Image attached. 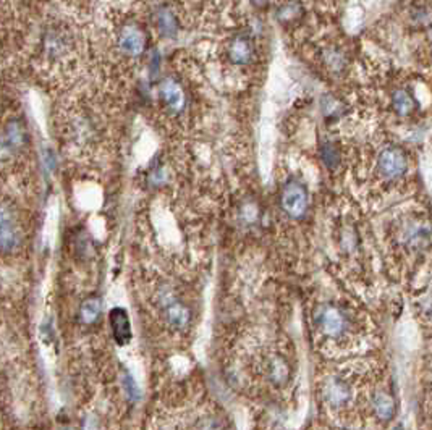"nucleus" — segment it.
Returning <instances> with one entry per match:
<instances>
[{
  "mask_svg": "<svg viewBox=\"0 0 432 430\" xmlns=\"http://www.w3.org/2000/svg\"><path fill=\"white\" fill-rule=\"evenodd\" d=\"M26 146V130L20 120L8 122L0 131V164L12 162Z\"/></svg>",
  "mask_w": 432,
  "mask_h": 430,
  "instance_id": "5",
  "label": "nucleus"
},
{
  "mask_svg": "<svg viewBox=\"0 0 432 430\" xmlns=\"http://www.w3.org/2000/svg\"><path fill=\"white\" fill-rule=\"evenodd\" d=\"M325 400L334 408H340L352 400V390L345 380L330 379L327 382V389H325Z\"/></svg>",
  "mask_w": 432,
  "mask_h": 430,
  "instance_id": "14",
  "label": "nucleus"
},
{
  "mask_svg": "<svg viewBox=\"0 0 432 430\" xmlns=\"http://www.w3.org/2000/svg\"><path fill=\"white\" fill-rule=\"evenodd\" d=\"M122 385H123L125 393H127L128 396V400H132V401L141 400V390H139V386L136 384V380L133 379V375L127 371H123V374H122Z\"/></svg>",
  "mask_w": 432,
  "mask_h": 430,
  "instance_id": "20",
  "label": "nucleus"
},
{
  "mask_svg": "<svg viewBox=\"0 0 432 430\" xmlns=\"http://www.w3.org/2000/svg\"><path fill=\"white\" fill-rule=\"evenodd\" d=\"M154 25L161 35L165 37H174L180 30L179 17L167 6H162L154 12Z\"/></svg>",
  "mask_w": 432,
  "mask_h": 430,
  "instance_id": "13",
  "label": "nucleus"
},
{
  "mask_svg": "<svg viewBox=\"0 0 432 430\" xmlns=\"http://www.w3.org/2000/svg\"><path fill=\"white\" fill-rule=\"evenodd\" d=\"M66 47H69V41H66L64 31L51 30L44 36V52L49 57H52V59L64 55Z\"/></svg>",
  "mask_w": 432,
  "mask_h": 430,
  "instance_id": "15",
  "label": "nucleus"
},
{
  "mask_svg": "<svg viewBox=\"0 0 432 430\" xmlns=\"http://www.w3.org/2000/svg\"><path fill=\"white\" fill-rule=\"evenodd\" d=\"M278 204L283 214L291 221H301L309 209V194L306 186L298 180H288L282 186Z\"/></svg>",
  "mask_w": 432,
  "mask_h": 430,
  "instance_id": "4",
  "label": "nucleus"
},
{
  "mask_svg": "<svg viewBox=\"0 0 432 430\" xmlns=\"http://www.w3.org/2000/svg\"><path fill=\"white\" fill-rule=\"evenodd\" d=\"M109 322L115 342L118 345H127L132 340V322H129L127 310L123 308H114L109 314Z\"/></svg>",
  "mask_w": 432,
  "mask_h": 430,
  "instance_id": "11",
  "label": "nucleus"
},
{
  "mask_svg": "<svg viewBox=\"0 0 432 430\" xmlns=\"http://www.w3.org/2000/svg\"><path fill=\"white\" fill-rule=\"evenodd\" d=\"M161 303L162 310H164L167 324L174 328V330H185L190 326L191 312L186 306L172 295V291L164 290L161 291Z\"/></svg>",
  "mask_w": 432,
  "mask_h": 430,
  "instance_id": "9",
  "label": "nucleus"
},
{
  "mask_svg": "<svg viewBox=\"0 0 432 430\" xmlns=\"http://www.w3.org/2000/svg\"><path fill=\"white\" fill-rule=\"evenodd\" d=\"M100 310H102V306H100V301L98 298H88L81 304L80 308V319L81 322L86 324V326H91L96 320L100 317Z\"/></svg>",
  "mask_w": 432,
  "mask_h": 430,
  "instance_id": "18",
  "label": "nucleus"
},
{
  "mask_svg": "<svg viewBox=\"0 0 432 430\" xmlns=\"http://www.w3.org/2000/svg\"><path fill=\"white\" fill-rule=\"evenodd\" d=\"M393 243L406 254L420 256L432 246V223L426 215L410 214L397 223Z\"/></svg>",
  "mask_w": 432,
  "mask_h": 430,
  "instance_id": "1",
  "label": "nucleus"
},
{
  "mask_svg": "<svg viewBox=\"0 0 432 430\" xmlns=\"http://www.w3.org/2000/svg\"><path fill=\"white\" fill-rule=\"evenodd\" d=\"M20 241L21 232L15 212L8 205H0V252H12Z\"/></svg>",
  "mask_w": 432,
  "mask_h": 430,
  "instance_id": "7",
  "label": "nucleus"
},
{
  "mask_svg": "<svg viewBox=\"0 0 432 430\" xmlns=\"http://www.w3.org/2000/svg\"><path fill=\"white\" fill-rule=\"evenodd\" d=\"M316 326L324 337L340 340L347 335L352 327L350 314L342 306L335 303H323L316 309Z\"/></svg>",
  "mask_w": 432,
  "mask_h": 430,
  "instance_id": "2",
  "label": "nucleus"
},
{
  "mask_svg": "<svg viewBox=\"0 0 432 430\" xmlns=\"http://www.w3.org/2000/svg\"><path fill=\"white\" fill-rule=\"evenodd\" d=\"M372 408L374 411H376V414L379 415V418L384 420H388L393 415V413H395V403H393V398L390 395L382 393V391L374 396Z\"/></svg>",
  "mask_w": 432,
  "mask_h": 430,
  "instance_id": "17",
  "label": "nucleus"
},
{
  "mask_svg": "<svg viewBox=\"0 0 432 430\" xmlns=\"http://www.w3.org/2000/svg\"><path fill=\"white\" fill-rule=\"evenodd\" d=\"M288 375H290V369H288V364L285 359L282 357H273L269 364V377L276 385H283L288 380Z\"/></svg>",
  "mask_w": 432,
  "mask_h": 430,
  "instance_id": "19",
  "label": "nucleus"
},
{
  "mask_svg": "<svg viewBox=\"0 0 432 430\" xmlns=\"http://www.w3.org/2000/svg\"><path fill=\"white\" fill-rule=\"evenodd\" d=\"M339 246L345 254H357V252L359 251V247H361V238H359L357 227L347 223V225H343L342 228H340Z\"/></svg>",
  "mask_w": 432,
  "mask_h": 430,
  "instance_id": "16",
  "label": "nucleus"
},
{
  "mask_svg": "<svg viewBox=\"0 0 432 430\" xmlns=\"http://www.w3.org/2000/svg\"><path fill=\"white\" fill-rule=\"evenodd\" d=\"M117 46L123 55L132 57V59L143 55L147 47L146 31L134 21L125 23L117 32Z\"/></svg>",
  "mask_w": 432,
  "mask_h": 430,
  "instance_id": "6",
  "label": "nucleus"
},
{
  "mask_svg": "<svg viewBox=\"0 0 432 430\" xmlns=\"http://www.w3.org/2000/svg\"><path fill=\"white\" fill-rule=\"evenodd\" d=\"M227 59L235 66H248L256 59V46L254 39L246 32L235 35L227 44Z\"/></svg>",
  "mask_w": 432,
  "mask_h": 430,
  "instance_id": "8",
  "label": "nucleus"
},
{
  "mask_svg": "<svg viewBox=\"0 0 432 430\" xmlns=\"http://www.w3.org/2000/svg\"><path fill=\"white\" fill-rule=\"evenodd\" d=\"M390 104L393 112L398 117H410L416 112L417 109V100L410 89L405 88H397L392 91L390 94Z\"/></svg>",
  "mask_w": 432,
  "mask_h": 430,
  "instance_id": "12",
  "label": "nucleus"
},
{
  "mask_svg": "<svg viewBox=\"0 0 432 430\" xmlns=\"http://www.w3.org/2000/svg\"><path fill=\"white\" fill-rule=\"evenodd\" d=\"M408 171V154L402 146L387 144L377 152L376 174L382 181H400Z\"/></svg>",
  "mask_w": 432,
  "mask_h": 430,
  "instance_id": "3",
  "label": "nucleus"
},
{
  "mask_svg": "<svg viewBox=\"0 0 432 430\" xmlns=\"http://www.w3.org/2000/svg\"><path fill=\"white\" fill-rule=\"evenodd\" d=\"M159 100L170 113H180L186 105V94L179 81L167 78L159 86Z\"/></svg>",
  "mask_w": 432,
  "mask_h": 430,
  "instance_id": "10",
  "label": "nucleus"
}]
</instances>
